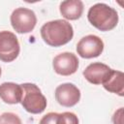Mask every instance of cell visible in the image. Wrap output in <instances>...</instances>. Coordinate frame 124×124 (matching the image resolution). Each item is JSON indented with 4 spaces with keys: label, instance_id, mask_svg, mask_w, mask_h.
<instances>
[{
    "label": "cell",
    "instance_id": "6da1fadb",
    "mask_svg": "<svg viewBox=\"0 0 124 124\" xmlns=\"http://www.w3.org/2000/svg\"><path fill=\"white\" fill-rule=\"evenodd\" d=\"M43 41L54 47L68 44L74 37V29L65 19H55L46 22L40 30Z\"/></svg>",
    "mask_w": 124,
    "mask_h": 124
},
{
    "label": "cell",
    "instance_id": "7a4b0ae2",
    "mask_svg": "<svg viewBox=\"0 0 124 124\" xmlns=\"http://www.w3.org/2000/svg\"><path fill=\"white\" fill-rule=\"evenodd\" d=\"M89 22L100 31L112 30L118 23V14L115 9L105 3L91 6L87 13Z\"/></svg>",
    "mask_w": 124,
    "mask_h": 124
},
{
    "label": "cell",
    "instance_id": "3957f363",
    "mask_svg": "<svg viewBox=\"0 0 124 124\" xmlns=\"http://www.w3.org/2000/svg\"><path fill=\"white\" fill-rule=\"evenodd\" d=\"M20 86L22 89L20 104L23 108L29 113H42L46 109L47 102L41 89L36 84L30 82L22 83Z\"/></svg>",
    "mask_w": 124,
    "mask_h": 124
},
{
    "label": "cell",
    "instance_id": "277c9868",
    "mask_svg": "<svg viewBox=\"0 0 124 124\" xmlns=\"http://www.w3.org/2000/svg\"><path fill=\"white\" fill-rule=\"evenodd\" d=\"M11 24L14 30L19 34L31 32L37 23L36 14L27 8H16L11 15Z\"/></svg>",
    "mask_w": 124,
    "mask_h": 124
},
{
    "label": "cell",
    "instance_id": "5b68a950",
    "mask_svg": "<svg viewBox=\"0 0 124 124\" xmlns=\"http://www.w3.org/2000/svg\"><path fill=\"white\" fill-rule=\"evenodd\" d=\"M20 46L16 36L7 30L0 31V60L6 63L14 61L19 54Z\"/></svg>",
    "mask_w": 124,
    "mask_h": 124
},
{
    "label": "cell",
    "instance_id": "8992f818",
    "mask_svg": "<svg viewBox=\"0 0 124 124\" xmlns=\"http://www.w3.org/2000/svg\"><path fill=\"white\" fill-rule=\"evenodd\" d=\"M104 50V42L96 35H87L82 37L77 44L78 54L85 59L95 58L102 54Z\"/></svg>",
    "mask_w": 124,
    "mask_h": 124
},
{
    "label": "cell",
    "instance_id": "52a82bcc",
    "mask_svg": "<svg viewBox=\"0 0 124 124\" xmlns=\"http://www.w3.org/2000/svg\"><path fill=\"white\" fill-rule=\"evenodd\" d=\"M78 59L73 52H62L52 60V67L56 74L60 76H71L78 71Z\"/></svg>",
    "mask_w": 124,
    "mask_h": 124
},
{
    "label": "cell",
    "instance_id": "ba28073f",
    "mask_svg": "<svg viewBox=\"0 0 124 124\" xmlns=\"http://www.w3.org/2000/svg\"><path fill=\"white\" fill-rule=\"evenodd\" d=\"M57 103L63 107L71 108L80 100V90L73 83L66 82L58 85L54 92Z\"/></svg>",
    "mask_w": 124,
    "mask_h": 124
},
{
    "label": "cell",
    "instance_id": "9c48e42d",
    "mask_svg": "<svg viewBox=\"0 0 124 124\" xmlns=\"http://www.w3.org/2000/svg\"><path fill=\"white\" fill-rule=\"evenodd\" d=\"M111 68H109L108 65L101 63V62H94L89 64L84 70H83V77L85 79L92 83V84H103L106 79L108 78Z\"/></svg>",
    "mask_w": 124,
    "mask_h": 124
},
{
    "label": "cell",
    "instance_id": "30bf717a",
    "mask_svg": "<svg viewBox=\"0 0 124 124\" xmlns=\"http://www.w3.org/2000/svg\"><path fill=\"white\" fill-rule=\"evenodd\" d=\"M22 89L20 84L15 82H3L0 84V99L10 105L18 104L21 101Z\"/></svg>",
    "mask_w": 124,
    "mask_h": 124
},
{
    "label": "cell",
    "instance_id": "8fae6325",
    "mask_svg": "<svg viewBox=\"0 0 124 124\" xmlns=\"http://www.w3.org/2000/svg\"><path fill=\"white\" fill-rule=\"evenodd\" d=\"M60 14L69 20L78 19L83 13V3L80 0H67L61 2L59 6Z\"/></svg>",
    "mask_w": 124,
    "mask_h": 124
},
{
    "label": "cell",
    "instance_id": "7c38bea8",
    "mask_svg": "<svg viewBox=\"0 0 124 124\" xmlns=\"http://www.w3.org/2000/svg\"><path fill=\"white\" fill-rule=\"evenodd\" d=\"M39 124H78V118L74 112L70 111L48 112L41 118Z\"/></svg>",
    "mask_w": 124,
    "mask_h": 124
},
{
    "label": "cell",
    "instance_id": "4fadbf2b",
    "mask_svg": "<svg viewBox=\"0 0 124 124\" xmlns=\"http://www.w3.org/2000/svg\"><path fill=\"white\" fill-rule=\"evenodd\" d=\"M104 88L111 93L119 96L124 95V75L120 71L111 70L108 78L103 83Z\"/></svg>",
    "mask_w": 124,
    "mask_h": 124
},
{
    "label": "cell",
    "instance_id": "5bb4252c",
    "mask_svg": "<svg viewBox=\"0 0 124 124\" xmlns=\"http://www.w3.org/2000/svg\"><path fill=\"white\" fill-rule=\"evenodd\" d=\"M0 124H22V122L16 113L4 112L0 115Z\"/></svg>",
    "mask_w": 124,
    "mask_h": 124
},
{
    "label": "cell",
    "instance_id": "9a60e30c",
    "mask_svg": "<svg viewBox=\"0 0 124 124\" xmlns=\"http://www.w3.org/2000/svg\"><path fill=\"white\" fill-rule=\"evenodd\" d=\"M122 112H123V108H120L118 110L114 112L112 116L113 124H122Z\"/></svg>",
    "mask_w": 124,
    "mask_h": 124
},
{
    "label": "cell",
    "instance_id": "2e32d148",
    "mask_svg": "<svg viewBox=\"0 0 124 124\" xmlns=\"http://www.w3.org/2000/svg\"><path fill=\"white\" fill-rule=\"evenodd\" d=\"M1 74H2V70H1V67H0V77H1Z\"/></svg>",
    "mask_w": 124,
    "mask_h": 124
}]
</instances>
